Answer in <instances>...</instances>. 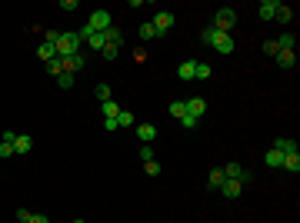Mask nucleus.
<instances>
[{"instance_id": "27", "label": "nucleus", "mask_w": 300, "mask_h": 223, "mask_svg": "<svg viewBox=\"0 0 300 223\" xmlns=\"http://www.w3.org/2000/svg\"><path fill=\"white\" fill-rule=\"evenodd\" d=\"M57 84L64 87V90H70V87L77 84V77H74V73H60V77H57Z\"/></svg>"}, {"instance_id": "23", "label": "nucleus", "mask_w": 300, "mask_h": 223, "mask_svg": "<svg viewBox=\"0 0 300 223\" xmlns=\"http://www.w3.org/2000/svg\"><path fill=\"white\" fill-rule=\"evenodd\" d=\"M47 73H50V77H60V73H64V60H60V57L47 60Z\"/></svg>"}, {"instance_id": "3", "label": "nucleus", "mask_w": 300, "mask_h": 223, "mask_svg": "<svg viewBox=\"0 0 300 223\" xmlns=\"http://www.w3.org/2000/svg\"><path fill=\"white\" fill-rule=\"evenodd\" d=\"M150 24H153V30H157V37H164L167 30L177 24V17H174V10H157V17H153Z\"/></svg>"}, {"instance_id": "18", "label": "nucleus", "mask_w": 300, "mask_h": 223, "mask_svg": "<svg viewBox=\"0 0 300 223\" xmlns=\"http://www.w3.org/2000/svg\"><path fill=\"white\" fill-rule=\"evenodd\" d=\"M277 47H280V50H297V37H294V33H280V37H277Z\"/></svg>"}, {"instance_id": "17", "label": "nucleus", "mask_w": 300, "mask_h": 223, "mask_svg": "<svg viewBox=\"0 0 300 223\" xmlns=\"http://www.w3.org/2000/svg\"><path fill=\"white\" fill-rule=\"evenodd\" d=\"M193 70H197V60H187V64L177 67V77L180 80H193Z\"/></svg>"}, {"instance_id": "11", "label": "nucleus", "mask_w": 300, "mask_h": 223, "mask_svg": "<svg viewBox=\"0 0 300 223\" xmlns=\"http://www.w3.org/2000/svg\"><path fill=\"white\" fill-rule=\"evenodd\" d=\"M273 150H280V154H297V143L290 137H277L273 140Z\"/></svg>"}, {"instance_id": "35", "label": "nucleus", "mask_w": 300, "mask_h": 223, "mask_svg": "<svg viewBox=\"0 0 300 223\" xmlns=\"http://www.w3.org/2000/svg\"><path fill=\"white\" fill-rule=\"evenodd\" d=\"M7 157H14V143H0V160H7Z\"/></svg>"}, {"instance_id": "9", "label": "nucleus", "mask_w": 300, "mask_h": 223, "mask_svg": "<svg viewBox=\"0 0 300 223\" xmlns=\"http://www.w3.org/2000/svg\"><path fill=\"white\" fill-rule=\"evenodd\" d=\"M277 7H280V0H263V3H260V20H273V17H277Z\"/></svg>"}, {"instance_id": "26", "label": "nucleus", "mask_w": 300, "mask_h": 223, "mask_svg": "<svg viewBox=\"0 0 300 223\" xmlns=\"http://www.w3.org/2000/svg\"><path fill=\"white\" fill-rule=\"evenodd\" d=\"M137 37H140V40H153V37H157V30H153V24H144V27L137 30Z\"/></svg>"}, {"instance_id": "24", "label": "nucleus", "mask_w": 300, "mask_h": 223, "mask_svg": "<svg viewBox=\"0 0 300 223\" xmlns=\"http://www.w3.org/2000/svg\"><path fill=\"white\" fill-rule=\"evenodd\" d=\"M263 160H267V167H280V163H284V154H280V150H273V147H270Z\"/></svg>"}, {"instance_id": "1", "label": "nucleus", "mask_w": 300, "mask_h": 223, "mask_svg": "<svg viewBox=\"0 0 300 223\" xmlns=\"http://www.w3.org/2000/svg\"><path fill=\"white\" fill-rule=\"evenodd\" d=\"M54 47H57V57H60V60H64V57H74V54H80V37H77L74 30H70V33H60Z\"/></svg>"}, {"instance_id": "38", "label": "nucleus", "mask_w": 300, "mask_h": 223, "mask_svg": "<svg viewBox=\"0 0 300 223\" xmlns=\"http://www.w3.org/2000/svg\"><path fill=\"white\" fill-rule=\"evenodd\" d=\"M104 127H107V133H113V130H120V124H117V117H110V120H104Z\"/></svg>"}, {"instance_id": "2", "label": "nucleus", "mask_w": 300, "mask_h": 223, "mask_svg": "<svg viewBox=\"0 0 300 223\" xmlns=\"http://www.w3.org/2000/svg\"><path fill=\"white\" fill-rule=\"evenodd\" d=\"M233 24H237V10H230V7H220L214 14V30H220V33H227Z\"/></svg>"}, {"instance_id": "37", "label": "nucleus", "mask_w": 300, "mask_h": 223, "mask_svg": "<svg viewBox=\"0 0 300 223\" xmlns=\"http://www.w3.org/2000/svg\"><path fill=\"white\" fill-rule=\"evenodd\" d=\"M180 127H187V130H193V127H197V120H193L190 113H184V117H180Z\"/></svg>"}, {"instance_id": "28", "label": "nucleus", "mask_w": 300, "mask_h": 223, "mask_svg": "<svg viewBox=\"0 0 300 223\" xmlns=\"http://www.w3.org/2000/svg\"><path fill=\"white\" fill-rule=\"evenodd\" d=\"M117 113H120V107H117L113 100H107V103H104V120H110V117H117Z\"/></svg>"}, {"instance_id": "7", "label": "nucleus", "mask_w": 300, "mask_h": 223, "mask_svg": "<svg viewBox=\"0 0 300 223\" xmlns=\"http://www.w3.org/2000/svg\"><path fill=\"white\" fill-rule=\"evenodd\" d=\"M184 107H187V113H190L193 120H200V117L207 113V100H204V97H190Z\"/></svg>"}, {"instance_id": "30", "label": "nucleus", "mask_w": 300, "mask_h": 223, "mask_svg": "<svg viewBox=\"0 0 300 223\" xmlns=\"http://www.w3.org/2000/svg\"><path fill=\"white\" fill-rule=\"evenodd\" d=\"M117 124H120V127H134V113L120 110V113H117Z\"/></svg>"}, {"instance_id": "32", "label": "nucleus", "mask_w": 300, "mask_h": 223, "mask_svg": "<svg viewBox=\"0 0 300 223\" xmlns=\"http://www.w3.org/2000/svg\"><path fill=\"white\" fill-rule=\"evenodd\" d=\"M144 173H147V177H157V173H160V163H157V160H147V163H144Z\"/></svg>"}, {"instance_id": "39", "label": "nucleus", "mask_w": 300, "mask_h": 223, "mask_svg": "<svg viewBox=\"0 0 300 223\" xmlns=\"http://www.w3.org/2000/svg\"><path fill=\"white\" fill-rule=\"evenodd\" d=\"M14 140H17V133H14V130H3V137H0V143H14Z\"/></svg>"}, {"instance_id": "40", "label": "nucleus", "mask_w": 300, "mask_h": 223, "mask_svg": "<svg viewBox=\"0 0 300 223\" xmlns=\"http://www.w3.org/2000/svg\"><path fill=\"white\" fill-rule=\"evenodd\" d=\"M30 217H34L30 210H17V220H20V223H30Z\"/></svg>"}, {"instance_id": "25", "label": "nucleus", "mask_w": 300, "mask_h": 223, "mask_svg": "<svg viewBox=\"0 0 300 223\" xmlns=\"http://www.w3.org/2000/svg\"><path fill=\"white\" fill-rule=\"evenodd\" d=\"M217 37H220V30H214V27H207L204 33H200V43H207V47H214V43H217Z\"/></svg>"}, {"instance_id": "20", "label": "nucleus", "mask_w": 300, "mask_h": 223, "mask_svg": "<svg viewBox=\"0 0 300 223\" xmlns=\"http://www.w3.org/2000/svg\"><path fill=\"white\" fill-rule=\"evenodd\" d=\"M284 170H290V173H297L300 170V157L297 154H284V163H280Z\"/></svg>"}, {"instance_id": "6", "label": "nucleus", "mask_w": 300, "mask_h": 223, "mask_svg": "<svg viewBox=\"0 0 300 223\" xmlns=\"http://www.w3.org/2000/svg\"><path fill=\"white\" fill-rule=\"evenodd\" d=\"M87 67V60H83V54H74V57H64V73H80V70Z\"/></svg>"}, {"instance_id": "14", "label": "nucleus", "mask_w": 300, "mask_h": 223, "mask_svg": "<svg viewBox=\"0 0 300 223\" xmlns=\"http://www.w3.org/2000/svg\"><path fill=\"white\" fill-rule=\"evenodd\" d=\"M37 57H40L43 64H47V60H54V57H57V47H54L50 40H43L40 47H37Z\"/></svg>"}, {"instance_id": "33", "label": "nucleus", "mask_w": 300, "mask_h": 223, "mask_svg": "<svg viewBox=\"0 0 300 223\" xmlns=\"http://www.w3.org/2000/svg\"><path fill=\"white\" fill-rule=\"evenodd\" d=\"M140 160H144V163H147V160H157V157H153V147H150V143H144V147H140Z\"/></svg>"}, {"instance_id": "15", "label": "nucleus", "mask_w": 300, "mask_h": 223, "mask_svg": "<svg viewBox=\"0 0 300 223\" xmlns=\"http://www.w3.org/2000/svg\"><path fill=\"white\" fill-rule=\"evenodd\" d=\"M240 187H244L240 180H224L220 193H224V196H230V200H233V196H240Z\"/></svg>"}, {"instance_id": "12", "label": "nucleus", "mask_w": 300, "mask_h": 223, "mask_svg": "<svg viewBox=\"0 0 300 223\" xmlns=\"http://www.w3.org/2000/svg\"><path fill=\"white\" fill-rule=\"evenodd\" d=\"M30 147H34V140H30L27 133H17V140H14V154H30Z\"/></svg>"}, {"instance_id": "41", "label": "nucleus", "mask_w": 300, "mask_h": 223, "mask_svg": "<svg viewBox=\"0 0 300 223\" xmlns=\"http://www.w3.org/2000/svg\"><path fill=\"white\" fill-rule=\"evenodd\" d=\"M30 223H50V220H47L43 213H34V217H30Z\"/></svg>"}, {"instance_id": "10", "label": "nucleus", "mask_w": 300, "mask_h": 223, "mask_svg": "<svg viewBox=\"0 0 300 223\" xmlns=\"http://www.w3.org/2000/svg\"><path fill=\"white\" fill-rule=\"evenodd\" d=\"M214 50H217V54H224V57L233 54V37H230V33H220L217 43H214Z\"/></svg>"}, {"instance_id": "21", "label": "nucleus", "mask_w": 300, "mask_h": 223, "mask_svg": "<svg viewBox=\"0 0 300 223\" xmlns=\"http://www.w3.org/2000/svg\"><path fill=\"white\" fill-rule=\"evenodd\" d=\"M94 94H97V100H100V103H107V100H113V90H110L107 84H97V87H94Z\"/></svg>"}, {"instance_id": "22", "label": "nucleus", "mask_w": 300, "mask_h": 223, "mask_svg": "<svg viewBox=\"0 0 300 223\" xmlns=\"http://www.w3.org/2000/svg\"><path fill=\"white\" fill-rule=\"evenodd\" d=\"M273 20H280V24H290V20H294V10H290L287 3H280V7H277V17H273Z\"/></svg>"}, {"instance_id": "36", "label": "nucleus", "mask_w": 300, "mask_h": 223, "mask_svg": "<svg viewBox=\"0 0 300 223\" xmlns=\"http://www.w3.org/2000/svg\"><path fill=\"white\" fill-rule=\"evenodd\" d=\"M100 54H104V60H113V57L120 54V47H104V50H100Z\"/></svg>"}, {"instance_id": "8", "label": "nucleus", "mask_w": 300, "mask_h": 223, "mask_svg": "<svg viewBox=\"0 0 300 223\" xmlns=\"http://www.w3.org/2000/svg\"><path fill=\"white\" fill-rule=\"evenodd\" d=\"M137 140H140V143H153V140H157V127L153 124H140L137 127Z\"/></svg>"}, {"instance_id": "42", "label": "nucleus", "mask_w": 300, "mask_h": 223, "mask_svg": "<svg viewBox=\"0 0 300 223\" xmlns=\"http://www.w3.org/2000/svg\"><path fill=\"white\" fill-rule=\"evenodd\" d=\"M74 223H87V220H74Z\"/></svg>"}, {"instance_id": "5", "label": "nucleus", "mask_w": 300, "mask_h": 223, "mask_svg": "<svg viewBox=\"0 0 300 223\" xmlns=\"http://www.w3.org/2000/svg\"><path fill=\"white\" fill-rule=\"evenodd\" d=\"M220 170H224V177H227V180H240V183L250 180V173H247V170L240 167L237 160H233V163H227V167H220Z\"/></svg>"}, {"instance_id": "19", "label": "nucleus", "mask_w": 300, "mask_h": 223, "mask_svg": "<svg viewBox=\"0 0 300 223\" xmlns=\"http://www.w3.org/2000/svg\"><path fill=\"white\" fill-rule=\"evenodd\" d=\"M224 180H227V177H224V170H210L207 187H210V190H220V187H224Z\"/></svg>"}, {"instance_id": "16", "label": "nucleus", "mask_w": 300, "mask_h": 223, "mask_svg": "<svg viewBox=\"0 0 300 223\" xmlns=\"http://www.w3.org/2000/svg\"><path fill=\"white\" fill-rule=\"evenodd\" d=\"M277 64L290 70L294 64H297V50H280V54H277Z\"/></svg>"}, {"instance_id": "4", "label": "nucleus", "mask_w": 300, "mask_h": 223, "mask_svg": "<svg viewBox=\"0 0 300 223\" xmlns=\"http://www.w3.org/2000/svg\"><path fill=\"white\" fill-rule=\"evenodd\" d=\"M87 27L94 30V33H107L113 24H110V14H107V10H94V14H90V20H87Z\"/></svg>"}, {"instance_id": "34", "label": "nucleus", "mask_w": 300, "mask_h": 223, "mask_svg": "<svg viewBox=\"0 0 300 223\" xmlns=\"http://www.w3.org/2000/svg\"><path fill=\"white\" fill-rule=\"evenodd\" d=\"M263 54H267V57H277V54H280L277 40H267V43H263Z\"/></svg>"}, {"instance_id": "13", "label": "nucleus", "mask_w": 300, "mask_h": 223, "mask_svg": "<svg viewBox=\"0 0 300 223\" xmlns=\"http://www.w3.org/2000/svg\"><path fill=\"white\" fill-rule=\"evenodd\" d=\"M104 40H107V43H104V47H120V43H123V30L110 27L107 33H104Z\"/></svg>"}, {"instance_id": "31", "label": "nucleus", "mask_w": 300, "mask_h": 223, "mask_svg": "<svg viewBox=\"0 0 300 223\" xmlns=\"http://www.w3.org/2000/svg\"><path fill=\"white\" fill-rule=\"evenodd\" d=\"M193 77H197V80H207V77H210V64H197Z\"/></svg>"}, {"instance_id": "29", "label": "nucleus", "mask_w": 300, "mask_h": 223, "mask_svg": "<svg viewBox=\"0 0 300 223\" xmlns=\"http://www.w3.org/2000/svg\"><path fill=\"white\" fill-rule=\"evenodd\" d=\"M184 113H187V107H184V100H174V103H170V117H184Z\"/></svg>"}]
</instances>
